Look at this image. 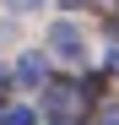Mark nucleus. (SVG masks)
Segmentation results:
<instances>
[{"mask_svg":"<svg viewBox=\"0 0 119 125\" xmlns=\"http://www.w3.org/2000/svg\"><path fill=\"white\" fill-rule=\"evenodd\" d=\"M108 71H114V76H119V49H114V54H108Z\"/></svg>","mask_w":119,"mask_h":125,"instance_id":"obj_7","label":"nucleus"},{"mask_svg":"<svg viewBox=\"0 0 119 125\" xmlns=\"http://www.w3.org/2000/svg\"><path fill=\"white\" fill-rule=\"evenodd\" d=\"M43 0H6V11H38Z\"/></svg>","mask_w":119,"mask_h":125,"instance_id":"obj_5","label":"nucleus"},{"mask_svg":"<svg viewBox=\"0 0 119 125\" xmlns=\"http://www.w3.org/2000/svg\"><path fill=\"white\" fill-rule=\"evenodd\" d=\"M43 103H49V114L60 125H70V114H81L92 98L81 93V82H49V87H43Z\"/></svg>","mask_w":119,"mask_h":125,"instance_id":"obj_1","label":"nucleus"},{"mask_svg":"<svg viewBox=\"0 0 119 125\" xmlns=\"http://www.w3.org/2000/svg\"><path fill=\"white\" fill-rule=\"evenodd\" d=\"M60 6H65V11H81V6H92V0H60Z\"/></svg>","mask_w":119,"mask_h":125,"instance_id":"obj_6","label":"nucleus"},{"mask_svg":"<svg viewBox=\"0 0 119 125\" xmlns=\"http://www.w3.org/2000/svg\"><path fill=\"white\" fill-rule=\"evenodd\" d=\"M49 49H54V54H65V60H81L87 44H81V33H76L70 22H54V27H49Z\"/></svg>","mask_w":119,"mask_h":125,"instance_id":"obj_2","label":"nucleus"},{"mask_svg":"<svg viewBox=\"0 0 119 125\" xmlns=\"http://www.w3.org/2000/svg\"><path fill=\"white\" fill-rule=\"evenodd\" d=\"M0 44H6V33H0Z\"/></svg>","mask_w":119,"mask_h":125,"instance_id":"obj_8","label":"nucleus"},{"mask_svg":"<svg viewBox=\"0 0 119 125\" xmlns=\"http://www.w3.org/2000/svg\"><path fill=\"white\" fill-rule=\"evenodd\" d=\"M0 125H38V114H33V109H22V103H16V109H6V114H0Z\"/></svg>","mask_w":119,"mask_h":125,"instance_id":"obj_4","label":"nucleus"},{"mask_svg":"<svg viewBox=\"0 0 119 125\" xmlns=\"http://www.w3.org/2000/svg\"><path fill=\"white\" fill-rule=\"evenodd\" d=\"M43 76H49L43 54H22V60H16V82H27V87H43Z\"/></svg>","mask_w":119,"mask_h":125,"instance_id":"obj_3","label":"nucleus"}]
</instances>
